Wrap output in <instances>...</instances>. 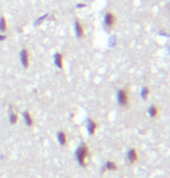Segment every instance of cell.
Masks as SVG:
<instances>
[{
	"label": "cell",
	"instance_id": "7a4b0ae2",
	"mask_svg": "<svg viewBox=\"0 0 170 178\" xmlns=\"http://www.w3.org/2000/svg\"><path fill=\"white\" fill-rule=\"evenodd\" d=\"M117 23V16L112 12H107L104 18V26L107 29H112Z\"/></svg>",
	"mask_w": 170,
	"mask_h": 178
},
{
	"label": "cell",
	"instance_id": "8992f818",
	"mask_svg": "<svg viewBox=\"0 0 170 178\" xmlns=\"http://www.w3.org/2000/svg\"><path fill=\"white\" fill-rule=\"evenodd\" d=\"M54 60H55V64H56V67L60 68V69H62V68H63V55L60 54V53H57V54H55Z\"/></svg>",
	"mask_w": 170,
	"mask_h": 178
},
{
	"label": "cell",
	"instance_id": "ba28073f",
	"mask_svg": "<svg viewBox=\"0 0 170 178\" xmlns=\"http://www.w3.org/2000/svg\"><path fill=\"white\" fill-rule=\"evenodd\" d=\"M87 129H89V132H90L91 134H93L94 130L97 129V123L93 122L92 120H89V121H87Z\"/></svg>",
	"mask_w": 170,
	"mask_h": 178
},
{
	"label": "cell",
	"instance_id": "5bb4252c",
	"mask_svg": "<svg viewBox=\"0 0 170 178\" xmlns=\"http://www.w3.org/2000/svg\"><path fill=\"white\" fill-rule=\"evenodd\" d=\"M105 168H106V169H110V170H115V169H117V164H114V163H112V162H107V163L105 164Z\"/></svg>",
	"mask_w": 170,
	"mask_h": 178
},
{
	"label": "cell",
	"instance_id": "3957f363",
	"mask_svg": "<svg viewBox=\"0 0 170 178\" xmlns=\"http://www.w3.org/2000/svg\"><path fill=\"white\" fill-rule=\"evenodd\" d=\"M118 101L121 106H127L129 102V97H128V92L126 90H119L118 92Z\"/></svg>",
	"mask_w": 170,
	"mask_h": 178
},
{
	"label": "cell",
	"instance_id": "30bf717a",
	"mask_svg": "<svg viewBox=\"0 0 170 178\" xmlns=\"http://www.w3.org/2000/svg\"><path fill=\"white\" fill-rule=\"evenodd\" d=\"M23 118H25V121H26V123L28 126H32L33 125V118H32V115L28 112H25L23 113Z\"/></svg>",
	"mask_w": 170,
	"mask_h": 178
},
{
	"label": "cell",
	"instance_id": "5b68a950",
	"mask_svg": "<svg viewBox=\"0 0 170 178\" xmlns=\"http://www.w3.org/2000/svg\"><path fill=\"white\" fill-rule=\"evenodd\" d=\"M75 30H76V36H77L78 39L84 37V35H85L84 26L82 25V22H81L79 20H76V22H75Z\"/></svg>",
	"mask_w": 170,
	"mask_h": 178
},
{
	"label": "cell",
	"instance_id": "7c38bea8",
	"mask_svg": "<svg viewBox=\"0 0 170 178\" xmlns=\"http://www.w3.org/2000/svg\"><path fill=\"white\" fill-rule=\"evenodd\" d=\"M58 142L61 144H65L67 143V135H65V133H63V132L58 133Z\"/></svg>",
	"mask_w": 170,
	"mask_h": 178
},
{
	"label": "cell",
	"instance_id": "277c9868",
	"mask_svg": "<svg viewBox=\"0 0 170 178\" xmlns=\"http://www.w3.org/2000/svg\"><path fill=\"white\" fill-rule=\"evenodd\" d=\"M20 61H21V64L27 69L29 67V51L27 48H23L21 51H20Z\"/></svg>",
	"mask_w": 170,
	"mask_h": 178
},
{
	"label": "cell",
	"instance_id": "2e32d148",
	"mask_svg": "<svg viewBox=\"0 0 170 178\" xmlns=\"http://www.w3.org/2000/svg\"><path fill=\"white\" fill-rule=\"evenodd\" d=\"M5 39H6V36H5V35H0V41H4Z\"/></svg>",
	"mask_w": 170,
	"mask_h": 178
},
{
	"label": "cell",
	"instance_id": "4fadbf2b",
	"mask_svg": "<svg viewBox=\"0 0 170 178\" xmlns=\"http://www.w3.org/2000/svg\"><path fill=\"white\" fill-rule=\"evenodd\" d=\"M149 114H150V116H156L157 114H159V108L156 107V106H152L150 108H149Z\"/></svg>",
	"mask_w": 170,
	"mask_h": 178
},
{
	"label": "cell",
	"instance_id": "52a82bcc",
	"mask_svg": "<svg viewBox=\"0 0 170 178\" xmlns=\"http://www.w3.org/2000/svg\"><path fill=\"white\" fill-rule=\"evenodd\" d=\"M127 156H128V161H129L132 164H134V163L138 161V153H136V150H135V149L129 150Z\"/></svg>",
	"mask_w": 170,
	"mask_h": 178
},
{
	"label": "cell",
	"instance_id": "9a60e30c",
	"mask_svg": "<svg viewBox=\"0 0 170 178\" xmlns=\"http://www.w3.org/2000/svg\"><path fill=\"white\" fill-rule=\"evenodd\" d=\"M148 93H149V90H148V88H143V89H142V92H141L142 98H143V99H147Z\"/></svg>",
	"mask_w": 170,
	"mask_h": 178
},
{
	"label": "cell",
	"instance_id": "9c48e42d",
	"mask_svg": "<svg viewBox=\"0 0 170 178\" xmlns=\"http://www.w3.org/2000/svg\"><path fill=\"white\" fill-rule=\"evenodd\" d=\"M6 30H7V21H6V19L4 16H1L0 18V32L4 33Z\"/></svg>",
	"mask_w": 170,
	"mask_h": 178
},
{
	"label": "cell",
	"instance_id": "6da1fadb",
	"mask_svg": "<svg viewBox=\"0 0 170 178\" xmlns=\"http://www.w3.org/2000/svg\"><path fill=\"white\" fill-rule=\"evenodd\" d=\"M76 155H77V161L82 164V165H85V161L87 158V155H89V148L86 144H82L77 151H76Z\"/></svg>",
	"mask_w": 170,
	"mask_h": 178
},
{
	"label": "cell",
	"instance_id": "8fae6325",
	"mask_svg": "<svg viewBox=\"0 0 170 178\" xmlns=\"http://www.w3.org/2000/svg\"><path fill=\"white\" fill-rule=\"evenodd\" d=\"M9 119H11V122L12 123H15L16 120H18V115H16V112L14 109H9Z\"/></svg>",
	"mask_w": 170,
	"mask_h": 178
}]
</instances>
